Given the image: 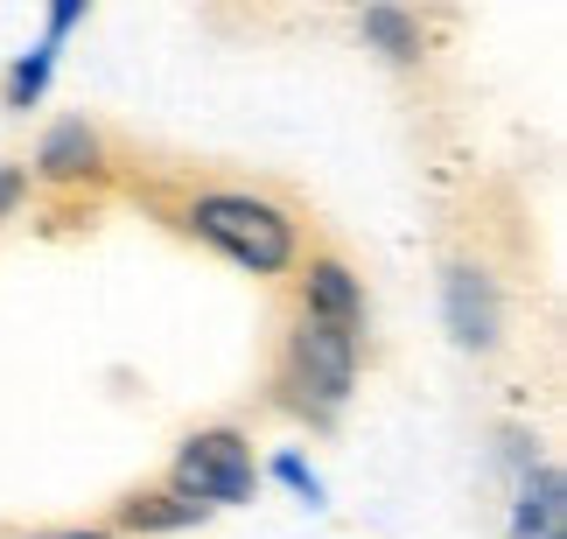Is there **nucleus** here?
<instances>
[{
  "label": "nucleus",
  "mask_w": 567,
  "mask_h": 539,
  "mask_svg": "<svg viewBox=\"0 0 567 539\" xmlns=\"http://www.w3.org/2000/svg\"><path fill=\"white\" fill-rule=\"evenodd\" d=\"M512 539H567V484L554 463L526 469L518 505H512Z\"/></svg>",
  "instance_id": "nucleus-5"
},
{
  "label": "nucleus",
  "mask_w": 567,
  "mask_h": 539,
  "mask_svg": "<svg viewBox=\"0 0 567 539\" xmlns=\"http://www.w3.org/2000/svg\"><path fill=\"white\" fill-rule=\"evenodd\" d=\"M21 197H29V176H21V168H0V218H8Z\"/></svg>",
  "instance_id": "nucleus-13"
},
{
  "label": "nucleus",
  "mask_w": 567,
  "mask_h": 539,
  "mask_svg": "<svg viewBox=\"0 0 567 539\" xmlns=\"http://www.w3.org/2000/svg\"><path fill=\"white\" fill-rule=\"evenodd\" d=\"M168 484H176V498L189 505H252V448L238 427H204V435H189L176 448V469H168Z\"/></svg>",
  "instance_id": "nucleus-3"
},
{
  "label": "nucleus",
  "mask_w": 567,
  "mask_h": 539,
  "mask_svg": "<svg viewBox=\"0 0 567 539\" xmlns=\"http://www.w3.org/2000/svg\"><path fill=\"white\" fill-rule=\"evenodd\" d=\"M78 21H84V0H56V8H50V42H63Z\"/></svg>",
  "instance_id": "nucleus-12"
},
{
  "label": "nucleus",
  "mask_w": 567,
  "mask_h": 539,
  "mask_svg": "<svg viewBox=\"0 0 567 539\" xmlns=\"http://www.w3.org/2000/svg\"><path fill=\"white\" fill-rule=\"evenodd\" d=\"M35 168H42L50 183H78V176H99V168H105V147H99V134H92L84 120H56L50 134H42Z\"/></svg>",
  "instance_id": "nucleus-7"
},
{
  "label": "nucleus",
  "mask_w": 567,
  "mask_h": 539,
  "mask_svg": "<svg viewBox=\"0 0 567 539\" xmlns=\"http://www.w3.org/2000/svg\"><path fill=\"white\" fill-rule=\"evenodd\" d=\"M280 385L295 393L301 414L330 421L337 406L351 400V385H358V336L337 330V322L301 315L288 330V372H280Z\"/></svg>",
  "instance_id": "nucleus-2"
},
{
  "label": "nucleus",
  "mask_w": 567,
  "mask_h": 539,
  "mask_svg": "<svg viewBox=\"0 0 567 539\" xmlns=\"http://www.w3.org/2000/svg\"><path fill=\"white\" fill-rule=\"evenodd\" d=\"M35 539H113L105 526H84V532H35Z\"/></svg>",
  "instance_id": "nucleus-14"
},
{
  "label": "nucleus",
  "mask_w": 567,
  "mask_h": 539,
  "mask_svg": "<svg viewBox=\"0 0 567 539\" xmlns=\"http://www.w3.org/2000/svg\"><path fill=\"white\" fill-rule=\"evenodd\" d=\"M364 42H379L392 63H421V29L400 8H364Z\"/></svg>",
  "instance_id": "nucleus-10"
},
{
  "label": "nucleus",
  "mask_w": 567,
  "mask_h": 539,
  "mask_svg": "<svg viewBox=\"0 0 567 539\" xmlns=\"http://www.w3.org/2000/svg\"><path fill=\"white\" fill-rule=\"evenodd\" d=\"M274 484H288V490H295V498L309 505V511H316L322 498H330V490H322V477H316V469L295 456V448H280V456H274Z\"/></svg>",
  "instance_id": "nucleus-11"
},
{
  "label": "nucleus",
  "mask_w": 567,
  "mask_h": 539,
  "mask_svg": "<svg viewBox=\"0 0 567 539\" xmlns=\"http://www.w3.org/2000/svg\"><path fill=\"white\" fill-rule=\"evenodd\" d=\"M56 50H63V42H50V35H42L35 50H21V56H14V71H8V105H35L42 92H50Z\"/></svg>",
  "instance_id": "nucleus-9"
},
{
  "label": "nucleus",
  "mask_w": 567,
  "mask_h": 539,
  "mask_svg": "<svg viewBox=\"0 0 567 539\" xmlns=\"http://www.w3.org/2000/svg\"><path fill=\"white\" fill-rule=\"evenodd\" d=\"M210 511L176 498V490H162V498H126L113 511V532H183V526H204Z\"/></svg>",
  "instance_id": "nucleus-8"
},
{
  "label": "nucleus",
  "mask_w": 567,
  "mask_h": 539,
  "mask_svg": "<svg viewBox=\"0 0 567 539\" xmlns=\"http://www.w3.org/2000/svg\"><path fill=\"white\" fill-rule=\"evenodd\" d=\"M301 301H309L301 315L337 322V330H351V336H358V322H364V280L343 267V260H316L309 280H301Z\"/></svg>",
  "instance_id": "nucleus-6"
},
{
  "label": "nucleus",
  "mask_w": 567,
  "mask_h": 539,
  "mask_svg": "<svg viewBox=\"0 0 567 539\" xmlns=\"http://www.w3.org/2000/svg\"><path fill=\"white\" fill-rule=\"evenodd\" d=\"M442 315H449V336L463 351H491L497 343V288L484 267H449L442 280Z\"/></svg>",
  "instance_id": "nucleus-4"
},
{
  "label": "nucleus",
  "mask_w": 567,
  "mask_h": 539,
  "mask_svg": "<svg viewBox=\"0 0 567 539\" xmlns=\"http://www.w3.org/2000/svg\"><path fill=\"white\" fill-rule=\"evenodd\" d=\"M189 231L210 252H225L231 267H246V273H288L295 267V246H301V231H295L288 210L267 204V197H246V189L196 197L189 204Z\"/></svg>",
  "instance_id": "nucleus-1"
}]
</instances>
